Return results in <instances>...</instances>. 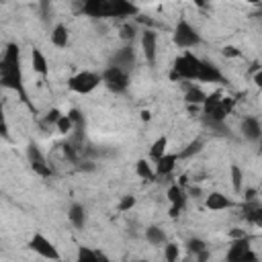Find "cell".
<instances>
[{"instance_id": "cell-1", "label": "cell", "mask_w": 262, "mask_h": 262, "mask_svg": "<svg viewBox=\"0 0 262 262\" xmlns=\"http://www.w3.org/2000/svg\"><path fill=\"white\" fill-rule=\"evenodd\" d=\"M0 80L2 86L16 90L18 94H23V76H20V57H18V47L16 45H8L0 63Z\"/></svg>"}, {"instance_id": "cell-2", "label": "cell", "mask_w": 262, "mask_h": 262, "mask_svg": "<svg viewBox=\"0 0 262 262\" xmlns=\"http://www.w3.org/2000/svg\"><path fill=\"white\" fill-rule=\"evenodd\" d=\"M82 10L88 16H131L137 12L129 0H86Z\"/></svg>"}, {"instance_id": "cell-3", "label": "cell", "mask_w": 262, "mask_h": 262, "mask_svg": "<svg viewBox=\"0 0 262 262\" xmlns=\"http://www.w3.org/2000/svg\"><path fill=\"white\" fill-rule=\"evenodd\" d=\"M201 61L203 59L194 57L192 53H182L174 61V76H180V78H186V80H196L199 70H201Z\"/></svg>"}, {"instance_id": "cell-4", "label": "cell", "mask_w": 262, "mask_h": 262, "mask_svg": "<svg viewBox=\"0 0 262 262\" xmlns=\"http://www.w3.org/2000/svg\"><path fill=\"white\" fill-rule=\"evenodd\" d=\"M100 78H102V82L106 84V88L113 90V92H125L127 86H129V76H127V72H125L123 68H119V66L106 68V70L100 74Z\"/></svg>"}, {"instance_id": "cell-5", "label": "cell", "mask_w": 262, "mask_h": 262, "mask_svg": "<svg viewBox=\"0 0 262 262\" xmlns=\"http://www.w3.org/2000/svg\"><path fill=\"white\" fill-rule=\"evenodd\" d=\"M100 82H102L100 74L84 70V72H80V74H76V76L70 78V88H72L74 92H78V94H88V92H92Z\"/></svg>"}, {"instance_id": "cell-6", "label": "cell", "mask_w": 262, "mask_h": 262, "mask_svg": "<svg viewBox=\"0 0 262 262\" xmlns=\"http://www.w3.org/2000/svg\"><path fill=\"white\" fill-rule=\"evenodd\" d=\"M174 43L182 49H188V47H194L199 43V33L186 23V20H180L174 29Z\"/></svg>"}, {"instance_id": "cell-7", "label": "cell", "mask_w": 262, "mask_h": 262, "mask_svg": "<svg viewBox=\"0 0 262 262\" xmlns=\"http://www.w3.org/2000/svg\"><path fill=\"white\" fill-rule=\"evenodd\" d=\"M27 158H29V164L33 168V172H37L39 176H49L51 174V168L47 164V160L43 158V154L39 151V147L35 143H29L27 147Z\"/></svg>"}, {"instance_id": "cell-8", "label": "cell", "mask_w": 262, "mask_h": 262, "mask_svg": "<svg viewBox=\"0 0 262 262\" xmlns=\"http://www.w3.org/2000/svg\"><path fill=\"white\" fill-rule=\"evenodd\" d=\"M39 256H43V258H49V260H59V252L55 250V246L45 237V235H41V233H35L33 235V239H31V244H29Z\"/></svg>"}, {"instance_id": "cell-9", "label": "cell", "mask_w": 262, "mask_h": 262, "mask_svg": "<svg viewBox=\"0 0 262 262\" xmlns=\"http://www.w3.org/2000/svg\"><path fill=\"white\" fill-rule=\"evenodd\" d=\"M227 258L229 260H256V256L250 252V239L246 235L237 237L231 246V250L227 252Z\"/></svg>"}, {"instance_id": "cell-10", "label": "cell", "mask_w": 262, "mask_h": 262, "mask_svg": "<svg viewBox=\"0 0 262 262\" xmlns=\"http://www.w3.org/2000/svg\"><path fill=\"white\" fill-rule=\"evenodd\" d=\"M141 49H143V55L149 63L156 61V55H158V37L154 31H143L141 35Z\"/></svg>"}, {"instance_id": "cell-11", "label": "cell", "mask_w": 262, "mask_h": 262, "mask_svg": "<svg viewBox=\"0 0 262 262\" xmlns=\"http://www.w3.org/2000/svg\"><path fill=\"white\" fill-rule=\"evenodd\" d=\"M176 162H178V154H164L156 160V176H168L174 168H176Z\"/></svg>"}, {"instance_id": "cell-12", "label": "cell", "mask_w": 262, "mask_h": 262, "mask_svg": "<svg viewBox=\"0 0 262 262\" xmlns=\"http://www.w3.org/2000/svg\"><path fill=\"white\" fill-rule=\"evenodd\" d=\"M242 133L246 135V139L250 141H258L260 135H262V127H260V121L256 117H246L242 121Z\"/></svg>"}, {"instance_id": "cell-13", "label": "cell", "mask_w": 262, "mask_h": 262, "mask_svg": "<svg viewBox=\"0 0 262 262\" xmlns=\"http://www.w3.org/2000/svg\"><path fill=\"white\" fill-rule=\"evenodd\" d=\"M168 199H170V203H172V211H170V215L176 217L178 211L182 209L184 201H186V192L180 188V184H174V186L168 188Z\"/></svg>"}, {"instance_id": "cell-14", "label": "cell", "mask_w": 262, "mask_h": 262, "mask_svg": "<svg viewBox=\"0 0 262 262\" xmlns=\"http://www.w3.org/2000/svg\"><path fill=\"white\" fill-rule=\"evenodd\" d=\"M231 205H233L231 199H227V196L221 194V192H211V194L207 196V201H205V207L211 209V211H223V209H229Z\"/></svg>"}, {"instance_id": "cell-15", "label": "cell", "mask_w": 262, "mask_h": 262, "mask_svg": "<svg viewBox=\"0 0 262 262\" xmlns=\"http://www.w3.org/2000/svg\"><path fill=\"white\" fill-rule=\"evenodd\" d=\"M196 80H201V82H223V76L215 66H211L207 61H201V70H199Z\"/></svg>"}, {"instance_id": "cell-16", "label": "cell", "mask_w": 262, "mask_h": 262, "mask_svg": "<svg viewBox=\"0 0 262 262\" xmlns=\"http://www.w3.org/2000/svg\"><path fill=\"white\" fill-rule=\"evenodd\" d=\"M68 217H70V223H72L76 229H82L84 223H86V209H84L80 203H74V205L70 207Z\"/></svg>"}, {"instance_id": "cell-17", "label": "cell", "mask_w": 262, "mask_h": 262, "mask_svg": "<svg viewBox=\"0 0 262 262\" xmlns=\"http://www.w3.org/2000/svg\"><path fill=\"white\" fill-rule=\"evenodd\" d=\"M133 61H135L133 49H131V47H123V49L117 51V55H115V59H113V66H119V68L125 70V68L133 66Z\"/></svg>"}, {"instance_id": "cell-18", "label": "cell", "mask_w": 262, "mask_h": 262, "mask_svg": "<svg viewBox=\"0 0 262 262\" xmlns=\"http://www.w3.org/2000/svg\"><path fill=\"white\" fill-rule=\"evenodd\" d=\"M31 61H33V70H35L37 74L45 76V74L49 72L47 59H45V55H43V53H41L39 49H33V53H31Z\"/></svg>"}, {"instance_id": "cell-19", "label": "cell", "mask_w": 262, "mask_h": 262, "mask_svg": "<svg viewBox=\"0 0 262 262\" xmlns=\"http://www.w3.org/2000/svg\"><path fill=\"white\" fill-rule=\"evenodd\" d=\"M68 39H70L68 29H66L63 25H57V27L53 29V33H51V43H53L55 47H66V45H68Z\"/></svg>"}, {"instance_id": "cell-20", "label": "cell", "mask_w": 262, "mask_h": 262, "mask_svg": "<svg viewBox=\"0 0 262 262\" xmlns=\"http://www.w3.org/2000/svg\"><path fill=\"white\" fill-rule=\"evenodd\" d=\"M205 96H207V94H205L199 86H194V84H190V86L186 88V92H184V98H186V102H190V104H203Z\"/></svg>"}, {"instance_id": "cell-21", "label": "cell", "mask_w": 262, "mask_h": 262, "mask_svg": "<svg viewBox=\"0 0 262 262\" xmlns=\"http://www.w3.org/2000/svg\"><path fill=\"white\" fill-rule=\"evenodd\" d=\"M145 237H147V242H149L151 246H160V244H164V239H166L164 231H162L160 227H156V225H151V227L145 229Z\"/></svg>"}, {"instance_id": "cell-22", "label": "cell", "mask_w": 262, "mask_h": 262, "mask_svg": "<svg viewBox=\"0 0 262 262\" xmlns=\"http://www.w3.org/2000/svg\"><path fill=\"white\" fill-rule=\"evenodd\" d=\"M135 170H137V176L143 178V180H154V178H156V172H154V168L147 164V160H139L137 166H135Z\"/></svg>"}, {"instance_id": "cell-23", "label": "cell", "mask_w": 262, "mask_h": 262, "mask_svg": "<svg viewBox=\"0 0 262 262\" xmlns=\"http://www.w3.org/2000/svg\"><path fill=\"white\" fill-rule=\"evenodd\" d=\"M229 178H231L233 188L239 192V190H242V182H244V172L239 170L237 164H231V166H229Z\"/></svg>"}, {"instance_id": "cell-24", "label": "cell", "mask_w": 262, "mask_h": 262, "mask_svg": "<svg viewBox=\"0 0 262 262\" xmlns=\"http://www.w3.org/2000/svg\"><path fill=\"white\" fill-rule=\"evenodd\" d=\"M219 104H221V94H217V92H215V94H207L201 106H203V111H205V115H209V113H211L213 108H217Z\"/></svg>"}, {"instance_id": "cell-25", "label": "cell", "mask_w": 262, "mask_h": 262, "mask_svg": "<svg viewBox=\"0 0 262 262\" xmlns=\"http://www.w3.org/2000/svg\"><path fill=\"white\" fill-rule=\"evenodd\" d=\"M166 147H168V139H166V137H158V139L154 141L151 149H149V156H151L154 160H158L160 156L166 154Z\"/></svg>"}, {"instance_id": "cell-26", "label": "cell", "mask_w": 262, "mask_h": 262, "mask_svg": "<svg viewBox=\"0 0 262 262\" xmlns=\"http://www.w3.org/2000/svg\"><path fill=\"white\" fill-rule=\"evenodd\" d=\"M55 127H57V131H59V133H63V135H66V133H70V131L74 129V123H72V119H70L68 115H61V117L55 121Z\"/></svg>"}, {"instance_id": "cell-27", "label": "cell", "mask_w": 262, "mask_h": 262, "mask_svg": "<svg viewBox=\"0 0 262 262\" xmlns=\"http://www.w3.org/2000/svg\"><path fill=\"white\" fill-rule=\"evenodd\" d=\"M201 147H203V141H201V139H194V141H190V143H188V147H186V149H182V151L178 154V158H190V156L199 154V151H201Z\"/></svg>"}, {"instance_id": "cell-28", "label": "cell", "mask_w": 262, "mask_h": 262, "mask_svg": "<svg viewBox=\"0 0 262 262\" xmlns=\"http://www.w3.org/2000/svg\"><path fill=\"white\" fill-rule=\"evenodd\" d=\"M178 256H180V248H178L176 244H168V246L164 248V258H166L168 262L178 260Z\"/></svg>"}, {"instance_id": "cell-29", "label": "cell", "mask_w": 262, "mask_h": 262, "mask_svg": "<svg viewBox=\"0 0 262 262\" xmlns=\"http://www.w3.org/2000/svg\"><path fill=\"white\" fill-rule=\"evenodd\" d=\"M78 258H80V260H98V258L104 260V256H102L100 252H92V250H88V248H80V250H78Z\"/></svg>"}, {"instance_id": "cell-30", "label": "cell", "mask_w": 262, "mask_h": 262, "mask_svg": "<svg viewBox=\"0 0 262 262\" xmlns=\"http://www.w3.org/2000/svg\"><path fill=\"white\" fill-rule=\"evenodd\" d=\"M133 205H135V196H131V194H125V196L119 201V211H121V213H125V211L133 209Z\"/></svg>"}, {"instance_id": "cell-31", "label": "cell", "mask_w": 262, "mask_h": 262, "mask_svg": "<svg viewBox=\"0 0 262 262\" xmlns=\"http://www.w3.org/2000/svg\"><path fill=\"white\" fill-rule=\"evenodd\" d=\"M188 250L190 252H194V254H199V252H203L205 250V242L203 239H188Z\"/></svg>"}, {"instance_id": "cell-32", "label": "cell", "mask_w": 262, "mask_h": 262, "mask_svg": "<svg viewBox=\"0 0 262 262\" xmlns=\"http://www.w3.org/2000/svg\"><path fill=\"white\" fill-rule=\"evenodd\" d=\"M0 135L8 137V125H6V117H4V106L0 104Z\"/></svg>"}, {"instance_id": "cell-33", "label": "cell", "mask_w": 262, "mask_h": 262, "mask_svg": "<svg viewBox=\"0 0 262 262\" xmlns=\"http://www.w3.org/2000/svg\"><path fill=\"white\" fill-rule=\"evenodd\" d=\"M223 55H225V57H237V55H239V49L227 45V47H223Z\"/></svg>"}, {"instance_id": "cell-34", "label": "cell", "mask_w": 262, "mask_h": 262, "mask_svg": "<svg viewBox=\"0 0 262 262\" xmlns=\"http://www.w3.org/2000/svg\"><path fill=\"white\" fill-rule=\"evenodd\" d=\"M59 117H61V113H59L57 108H51V111L47 113V121H49V123H55Z\"/></svg>"}, {"instance_id": "cell-35", "label": "cell", "mask_w": 262, "mask_h": 262, "mask_svg": "<svg viewBox=\"0 0 262 262\" xmlns=\"http://www.w3.org/2000/svg\"><path fill=\"white\" fill-rule=\"evenodd\" d=\"M123 37H125V39H129V37L133 39V29H129V27H125V29H123Z\"/></svg>"}, {"instance_id": "cell-36", "label": "cell", "mask_w": 262, "mask_h": 262, "mask_svg": "<svg viewBox=\"0 0 262 262\" xmlns=\"http://www.w3.org/2000/svg\"><path fill=\"white\" fill-rule=\"evenodd\" d=\"M254 84H256V86L262 84V74H260V72H256V76H254Z\"/></svg>"}, {"instance_id": "cell-37", "label": "cell", "mask_w": 262, "mask_h": 262, "mask_svg": "<svg viewBox=\"0 0 262 262\" xmlns=\"http://www.w3.org/2000/svg\"><path fill=\"white\" fill-rule=\"evenodd\" d=\"M194 2H196L199 6H205V0H194Z\"/></svg>"}, {"instance_id": "cell-38", "label": "cell", "mask_w": 262, "mask_h": 262, "mask_svg": "<svg viewBox=\"0 0 262 262\" xmlns=\"http://www.w3.org/2000/svg\"><path fill=\"white\" fill-rule=\"evenodd\" d=\"M248 2H252V4H258V2H260V0H248Z\"/></svg>"}]
</instances>
